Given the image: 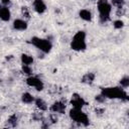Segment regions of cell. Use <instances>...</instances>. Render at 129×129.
Wrapping results in <instances>:
<instances>
[{
	"instance_id": "30bf717a",
	"label": "cell",
	"mask_w": 129,
	"mask_h": 129,
	"mask_svg": "<svg viewBox=\"0 0 129 129\" xmlns=\"http://www.w3.org/2000/svg\"><path fill=\"white\" fill-rule=\"evenodd\" d=\"M11 18V12L6 5H0V19L3 21H9Z\"/></svg>"
},
{
	"instance_id": "277c9868",
	"label": "cell",
	"mask_w": 129,
	"mask_h": 129,
	"mask_svg": "<svg viewBox=\"0 0 129 129\" xmlns=\"http://www.w3.org/2000/svg\"><path fill=\"white\" fill-rule=\"evenodd\" d=\"M70 118L75 122V123H78L80 125H83V126H88L89 123H90V120H89V117L87 116L86 113H84L82 111V109H77V108H73L70 110Z\"/></svg>"
},
{
	"instance_id": "6da1fadb",
	"label": "cell",
	"mask_w": 129,
	"mask_h": 129,
	"mask_svg": "<svg viewBox=\"0 0 129 129\" xmlns=\"http://www.w3.org/2000/svg\"><path fill=\"white\" fill-rule=\"evenodd\" d=\"M101 94L106 99H120L122 101H128V95L122 87H110L103 88Z\"/></svg>"
},
{
	"instance_id": "52a82bcc",
	"label": "cell",
	"mask_w": 129,
	"mask_h": 129,
	"mask_svg": "<svg viewBox=\"0 0 129 129\" xmlns=\"http://www.w3.org/2000/svg\"><path fill=\"white\" fill-rule=\"evenodd\" d=\"M70 103L73 106V108H77V109H83V107L87 104L86 101L84 100V98L82 96H80L79 94H77V93L72 95Z\"/></svg>"
},
{
	"instance_id": "3957f363",
	"label": "cell",
	"mask_w": 129,
	"mask_h": 129,
	"mask_svg": "<svg viewBox=\"0 0 129 129\" xmlns=\"http://www.w3.org/2000/svg\"><path fill=\"white\" fill-rule=\"evenodd\" d=\"M71 48L76 51H83L87 48L86 42V32L83 30H79L73 37L71 41Z\"/></svg>"
},
{
	"instance_id": "603a6c76",
	"label": "cell",
	"mask_w": 129,
	"mask_h": 129,
	"mask_svg": "<svg viewBox=\"0 0 129 129\" xmlns=\"http://www.w3.org/2000/svg\"><path fill=\"white\" fill-rule=\"evenodd\" d=\"M21 13H22V15L26 18V19H29L30 18V14H29V10H28V8L26 7V6H23L22 8H21Z\"/></svg>"
},
{
	"instance_id": "5b68a950",
	"label": "cell",
	"mask_w": 129,
	"mask_h": 129,
	"mask_svg": "<svg viewBox=\"0 0 129 129\" xmlns=\"http://www.w3.org/2000/svg\"><path fill=\"white\" fill-rule=\"evenodd\" d=\"M30 42H31L32 45H34L36 48H38L43 53H48L52 48V43L50 42V40L45 39V38H40V37H37V36H33L30 39Z\"/></svg>"
},
{
	"instance_id": "e0dca14e",
	"label": "cell",
	"mask_w": 129,
	"mask_h": 129,
	"mask_svg": "<svg viewBox=\"0 0 129 129\" xmlns=\"http://www.w3.org/2000/svg\"><path fill=\"white\" fill-rule=\"evenodd\" d=\"M18 123V117L16 114H12L8 119H7V124L10 127H16Z\"/></svg>"
},
{
	"instance_id": "5bb4252c",
	"label": "cell",
	"mask_w": 129,
	"mask_h": 129,
	"mask_svg": "<svg viewBox=\"0 0 129 129\" xmlns=\"http://www.w3.org/2000/svg\"><path fill=\"white\" fill-rule=\"evenodd\" d=\"M79 16H80L81 19H83L85 21H91L92 20V13L88 9H82V10H80Z\"/></svg>"
},
{
	"instance_id": "44dd1931",
	"label": "cell",
	"mask_w": 129,
	"mask_h": 129,
	"mask_svg": "<svg viewBox=\"0 0 129 129\" xmlns=\"http://www.w3.org/2000/svg\"><path fill=\"white\" fill-rule=\"evenodd\" d=\"M111 4H113L114 6H116L117 8L119 7H123L125 4V0H110Z\"/></svg>"
},
{
	"instance_id": "f1b7e54d",
	"label": "cell",
	"mask_w": 129,
	"mask_h": 129,
	"mask_svg": "<svg viewBox=\"0 0 129 129\" xmlns=\"http://www.w3.org/2000/svg\"><path fill=\"white\" fill-rule=\"evenodd\" d=\"M0 20H1V19H0Z\"/></svg>"
},
{
	"instance_id": "ffe728a7",
	"label": "cell",
	"mask_w": 129,
	"mask_h": 129,
	"mask_svg": "<svg viewBox=\"0 0 129 129\" xmlns=\"http://www.w3.org/2000/svg\"><path fill=\"white\" fill-rule=\"evenodd\" d=\"M113 26L116 28V29H121L124 27V22L121 20V19H117L113 22Z\"/></svg>"
},
{
	"instance_id": "8fae6325",
	"label": "cell",
	"mask_w": 129,
	"mask_h": 129,
	"mask_svg": "<svg viewBox=\"0 0 129 129\" xmlns=\"http://www.w3.org/2000/svg\"><path fill=\"white\" fill-rule=\"evenodd\" d=\"M13 28L15 30H19V31H23L25 29H27V22L23 19H15L13 21V24H12Z\"/></svg>"
},
{
	"instance_id": "9c48e42d",
	"label": "cell",
	"mask_w": 129,
	"mask_h": 129,
	"mask_svg": "<svg viewBox=\"0 0 129 129\" xmlns=\"http://www.w3.org/2000/svg\"><path fill=\"white\" fill-rule=\"evenodd\" d=\"M32 5H33V9L38 14H42L46 10V5H45L43 0H33Z\"/></svg>"
},
{
	"instance_id": "d6986e66",
	"label": "cell",
	"mask_w": 129,
	"mask_h": 129,
	"mask_svg": "<svg viewBox=\"0 0 129 129\" xmlns=\"http://www.w3.org/2000/svg\"><path fill=\"white\" fill-rule=\"evenodd\" d=\"M120 86L123 88V89H126L129 87V77L128 76H125L123 77L121 80H120Z\"/></svg>"
},
{
	"instance_id": "ba28073f",
	"label": "cell",
	"mask_w": 129,
	"mask_h": 129,
	"mask_svg": "<svg viewBox=\"0 0 129 129\" xmlns=\"http://www.w3.org/2000/svg\"><path fill=\"white\" fill-rule=\"evenodd\" d=\"M67 105L66 102L63 101H56L54 102L51 106H50V111L52 113H59V114H63L66 111Z\"/></svg>"
},
{
	"instance_id": "4316f807",
	"label": "cell",
	"mask_w": 129,
	"mask_h": 129,
	"mask_svg": "<svg viewBox=\"0 0 129 129\" xmlns=\"http://www.w3.org/2000/svg\"><path fill=\"white\" fill-rule=\"evenodd\" d=\"M95 112H96V114H98V115H102V114L105 112V110H104L103 108H97V109H95Z\"/></svg>"
},
{
	"instance_id": "7a4b0ae2",
	"label": "cell",
	"mask_w": 129,
	"mask_h": 129,
	"mask_svg": "<svg viewBox=\"0 0 129 129\" xmlns=\"http://www.w3.org/2000/svg\"><path fill=\"white\" fill-rule=\"evenodd\" d=\"M97 7H98V11H99L100 21L102 23L108 22L111 19V17H110L111 11H112L111 3L108 0H98Z\"/></svg>"
},
{
	"instance_id": "4fadbf2b",
	"label": "cell",
	"mask_w": 129,
	"mask_h": 129,
	"mask_svg": "<svg viewBox=\"0 0 129 129\" xmlns=\"http://www.w3.org/2000/svg\"><path fill=\"white\" fill-rule=\"evenodd\" d=\"M34 104H35L36 108H37L39 111H41V112L47 110V105H46V103L44 102V100H42L41 98H36V99H34Z\"/></svg>"
},
{
	"instance_id": "7402d4cb",
	"label": "cell",
	"mask_w": 129,
	"mask_h": 129,
	"mask_svg": "<svg viewBox=\"0 0 129 129\" xmlns=\"http://www.w3.org/2000/svg\"><path fill=\"white\" fill-rule=\"evenodd\" d=\"M32 119L35 120V121H42V120H43V115H42L41 111H40V112H35V113H33Z\"/></svg>"
},
{
	"instance_id": "83f0119b",
	"label": "cell",
	"mask_w": 129,
	"mask_h": 129,
	"mask_svg": "<svg viewBox=\"0 0 129 129\" xmlns=\"http://www.w3.org/2000/svg\"><path fill=\"white\" fill-rule=\"evenodd\" d=\"M0 1L2 2L3 5H8V4H10V2H11V0H0Z\"/></svg>"
},
{
	"instance_id": "2e32d148",
	"label": "cell",
	"mask_w": 129,
	"mask_h": 129,
	"mask_svg": "<svg viewBox=\"0 0 129 129\" xmlns=\"http://www.w3.org/2000/svg\"><path fill=\"white\" fill-rule=\"evenodd\" d=\"M20 59H21V62L22 64H32L33 63V57L29 54H26V53H22L21 56H20Z\"/></svg>"
},
{
	"instance_id": "8992f818",
	"label": "cell",
	"mask_w": 129,
	"mask_h": 129,
	"mask_svg": "<svg viewBox=\"0 0 129 129\" xmlns=\"http://www.w3.org/2000/svg\"><path fill=\"white\" fill-rule=\"evenodd\" d=\"M26 84L27 86L29 87H33L35 88L36 91H42L43 88H44V85H43V82L37 78V77H34V76H28V78L26 79Z\"/></svg>"
},
{
	"instance_id": "484cf974",
	"label": "cell",
	"mask_w": 129,
	"mask_h": 129,
	"mask_svg": "<svg viewBox=\"0 0 129 129\" xmlns=\"http://www.w3.org/2000/svg\"><path fill=\"white\" fill-rule=\"evenodd\" d=\"M125 12H126V10H125L124 7H119L118 10H117V15L118 16H123L125 14Z\"/></svg>"
},
{
	"instance_id": "d4e9b609",
	"label": "cell",
	"mask_w": 129,
	"mask_h": 129,
	"mask_svg": "<svg viewBox=\"0 0 129 129\" xmlns=\"http://www.w3.org/2000/svg\"><path fill=\"white\" fill-rule=\"evenodd\" d=\"M49 121L51 123H56L57 122V116H56V113H51L49 115Z\"/></svg>"
},
{
	"instance_id": "cb8c5ba5",
	"label": "cell",
	"mask_w": 129,
	"mask_h": 129,
	"mask_svg": "<svg viewBox=\"0 0 129 129\" xmlns=\"http://www.w3.org/2000/svg\"><path fill=\"white\" fill-rule=\"evenodd\" d=\"M95 100H96L97 102H99V103H104L105 100H106V98H105L102 94H99V95H97V96L95 97Z\"/></svg>"
},
{
	"instance_id": "9a60e30c",
	"label": "cell",
	"mask_w": 129,
	"mask_h": 129,
	"mask_svg": "<svg viewBox=\"0 0 129 129\" xmlns=\"http://www.w3.org/2000/svg\"><path fill=\"white\" fill-rule=\"evenodd\" d=\"M34 99H35V98H34L30 93H28V92L23 93V94L21 95V101H22L24 104H31V103L34 102Z\"/></svg>"
},
{
	"instance_id": "7c38bea8",
	"label": "cell",
	"mask_w": 129,
	"mask_h": 129,
	"mask_svg": "<svg viewBox=\"0 0 129 129\" xmlns=\"http://www.w3.org/2000/svg\"><path fill=\"white\" fill-rule=\"evenodd\" d=\"M95 78H96V75L94 73H87L82 77L81 82L84 83V84H87V85H91V84L94 83Z\"/></svg>"
},
{
	"instance_id": "ac0fdd59",
	"label": "cell",
	"mask_w": 129,
	"mask_h": 129,
	"mask_svg": "<svg viewBox=\"0 0 129 129\" xmlns=\"http://www.w3.org/2000/svg\"><path fill=\"white\" fill-rule=\"evenodd\" d=\"M21 71L24 75H27V76H31L32 75V69L30 66L28 64H22L21 67Z\"/></svg>"
}]
</instances>
